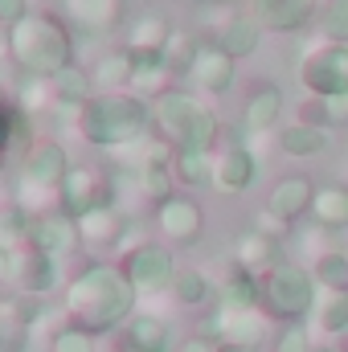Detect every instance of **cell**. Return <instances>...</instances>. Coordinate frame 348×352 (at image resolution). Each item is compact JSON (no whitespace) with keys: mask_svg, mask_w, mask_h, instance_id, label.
Listing matches in <instances>:
<instances>
[{"mask_svg":"<svg viewBox=\"0 0 348 352\" xmlns=\"http://www.w3.org/2000/svg\"><path fill=\"white\" fill-rule=\"evenodd\" d=\"M123 274L131 278L135 291H160V287H168L176 278V266H173V254L164 246H140L127 258V270Z\"/></svg>","mask_w":348,"mask_h":352,"instance_id":"7","label":"cell"},{"mask_svg":"<svg viewBox=\"0 0 348 352\" xmlns=\"http://www.w3.org/2000/svg\"><path fill=\"white\" fill-rule=\"evenodd\" d=\"M312 320H316V328L324 336H345L348 332V291H324L320 287V299H316Z\"/></svg>","mask_w":348,"mask_h":352,"instance_id":"16","label":"cell"},{"mask_svg":"<svg viewBox=\"0 0 348 352\" xmlns=\"http://www.w3.org/2000/svg\"><path fill=\"white\" fill-rule=\"evenodd\" d=\"M156 119H160L164 135L173 140L180 152H184V148L209 152V148L217 144V115H213L209 107H201L193 94H164Z\"/></svg>","mask_w":348,"mask_h":352,"instance_id":"3","label":"cell"},{"mask_svg":"<svg viewBox=\"0 0 348 352\" xmlns=\"http://www.w3.org/2000/svg\"><path fill=\"white\" fill-rule=\"evenodd\" d=\"M270 352H312V340H307V328L303 324H283Z\"/></svg>","mask_w":348,"mask_h":352,"instance_id":"22","label":"cell"},{"mask_svg":"<svg viewBox=\"0 0 348 352\" xmlns=\"http://www.w3.org/2000/svg\"><path fill=\"white\" fill-rule=\"evenodd\" d=\"M312 201H316L312 176H283V180H274V188L266 197V213H274L287 226H299V217H312Z\"/></svg>","mask_w":348,"mask_h":352,"instance_id":"5","label":"cell"},{"mask_svg":"<svg viewBox=\"0 0 348 352\" xmlns=\"http://www.w3.org/2000/svg\"><path fill=\"white\" fill-rule=\"evenodd\" d=\"M188 74H193V82L201 90L226 94V90L234 87V58H230L221 45H201V50H193Z\"/></svg>","mask_w":348,"mask_h":352,"instance_id":"8","label":"cell"},{"mask_svg":"<svg viewBox=\"0 0 348 352\" xmlns=\"http://www.w3.org/2000/svg\"><path fill=\"white\" fill-rule=\"evenodd\" d=\"M312 352H340V349H332V344H320V349H312Z\"/></svg>","mask_w":348,"mask_h":352,"instance_id":"26","label":"cell"},{"mask_svg":"<svg viewBox=\"0 0 348 352\" xmlns=\"http://www.w3.org/2000/svg\"><path fill=\"white\" fill-rule=\"evenodd\" d=\"M259 176V160L250 148H226L217 160H213V184L221 192H246Z\"/></svg>","mask_w":348,"mask_h":352,"instance_id":"9","label":"cell"},{"mask_svg":"<svg viewBox=\"0 0 348 352\" xmlns=\"http://www.w3.org/2000/svg\"><path fill=\"white\" fill-rule=\"evenodd\" d=\"M328 144H332V131L320 127V123H307V119H295V123H287V127L279 131V148H283L287 156H299V160L320 156Z\"/></svg>","mask_w":348,"mask_h":352,"instance_id":"12","label":"cell"},{"mask_svg":"<svg viewBox=\"0 0 348 352\" xmlns=\"http://www.w3.org/2000/svg\"><path fill=\"white\" fill-rule=\"evenodd\" d=\"M217 352H262V349H238V344H217Z\"/></svg>","mask_w":348,"mask_h":352,"instance_id":"25","label":"cell"},{"mask_svg":"<svg viewBox=\"0 0 348 352\" xmlns=\"http://www.w3.org/2000/svg\"><path fill=\"white\" fill-rule=\"evenodd\" d=\"M320 25H324V37L348 41V0H324L320 4Z\"/></svg>","mask_w":348,"mask_h":352,"instance_id":"20","label":"cell"},{"mask_svg":"<svg viewBox=\"0 0 348 352\" xmlns=\"http://www.w3.org/2000/svg\"><path fill=\"white\" fill-rule=\"evenodd\" d=\"M312 274L324 291H348V250H324L312 263Z\"/></svg>","mask_w":348,"mask_h":352,"instance_id":"18","label":"cell"},{"mask_svg":"<svg viewBox=\"0 0 348 352\" xmlns=\"http://www.w3.org/2000/svg\"><path fill=\"white\" fill-rule=\"evenodd\" d=\"M135 303V287L127 274L94 266L83 278H74L70 287V316L78 320V328L87 332H111L119 320H127Z\"/></svg>","mask_w":348,"mask_h":352,"instance_id":"1","label":"cell"},{"mask_svg":"<svg viewBox=\"0 0 348 352\" xmlns=\"http://www.w3.org/2000/svg\"><path fill=\"white\" fill-rule=\"evenodd\" d=\"M127 349L131 352H168L173 349V332L156 316H135L127 324Z\"/></svg>","mask_w":348,"mask_h":352,"instance_id":"15","label":"cell"},{"mask_svg":"<svg viewBox=\"0 0 348 352\" xmlns=\"http://www.w3.org/2000/svg\"><path fill=\"white\" fill-rule=\"evenodd\" d=\"M54 352H90V332L87 328H78V332H62L58 344H54Z\"/></svg>","mask_w":348,"mask_h":352,"instance_id":"23","label":"cell"},{"mask_svg":"<svg viewBox=\"0 0 348 352\" xmlns=\"http://www.w3.org/2000/svg\"><path fill=\"white\" fill-rule=\"evenodd\" d=\"M279 119H283V90H279V87H259L254 94H250L246 111H242L246 131H259V135H266Z\"/></svg>","mask_w":348,"mask_h":352,"instance_id":"14","label":"cell"},{"mask_svg":"<svg viewBox=\"0 0 348 352\" xmlns=\"http://www.w3.org/2000/svg\"><path fill=\"white\" fill-rule=\"evenodd\" d=\"M312 221H316V226H324L328 234L348 230V184H324V188H316Z\"/></svg>","mask_w":348,"mask_h":352,"instance_id":"13","label":"cell"},{"mask_svg":"<svg viewBox=\"0 0 348 352\" xmlns=\"http://www.w3.org/2000/svg\"><path fill=\"white\" fill-rule=\"evenodd\" d=\"M234 254H238V266L242 270H250V274H266V270H274V266L283 263V250H279V238H266L262 230H250V234H242L238 238V246H234Z\"/></svg>","mask_w":348,"mask_h":352,"instance_id":"11","label":"cell"},{"mask_svg":"<svg viewBox=\"0 0 348 352\" xmlns=\"http://www.w3.org/2000/svg\"><path fill=\"white\" fill-rule=\"evenodd\" d=\"M176 173H180L184 184H213V160L201 148H184L176 156Z\"/></svg>","mask_w":348,"mask_h":352,"instance_id":"19","label":"cell"},{"mask_svg":"<svg viewBox=\"0 0 348 352\" xmlns=\"http://www.w3.org/2000/svg\"><path fill=\"white\" fill-rule=\"evenodd\" d=\"M262 41V25L254 16H234L226 29H221V50L238 62V58H250L254 50H259Z\"/></svg>","mask_w":348,"mask_h":352,"instance_id":"17","label":"cell"},{"mask_svg":"<svg viewBox=\"0 0 348 352\" xmlns=\"http://www.w3.org/2000/svg\"><path fill=\"white\" fill-rule=\"evenodd\" d=\"M156 221H160V230H164L173 242H193V238L201 234V226H205L201 209H197L188 197H164Z\"/></svg>","mask_w":348,"mask_h":352,"instance_id":"10","label":"cell"},{"mask_svg":"<svg viewBox=\"0 0 348 352\" xmlns=\"http://www.w3.org/2000/svg\"><path fill=\"white\" fill-rule=\"evenodd\" d=\"M320 4L324 0H250V12L270 33H295L320 12Z\"/></svg>","mask_w":348,"mask_h":352,"instance_id":"6","label":"cell"},{"mask_svg":"<svg viewBox=\"0 0 348 352\" xmlns=\"http://www.w3.org/2000/svg\"><path fill=\"white\" fill-rule=\"evenodd\" d=\"M295 74L307 94H348V41H332V37L312 41Z\"/></svg>","mask_w":348,"mask_h":352,"instance_id":"4","label":"cell"},{"mask_svg":"<svg viewBox=\"0 0 348 352\" xmlns=\"http://www.w3.org/2000/svg\"><path fill=\"white\" fill-rule=\"evenodd\" d=\"M180 352H217V340H184Z\"/></svg>","mask_w":348,"mask_h":352,"instance_id":"24","label":"cell"},{"mask_svg":"<svg viewBox=\"0 0 348 352\" xmlns=\"http://www.w3.org/2000/svg\"><path fill=\"white\" fill-rule=\"evenodd\" d=\"M176 295H180V303H201L209 295V278L201 270H180L176 274Z\"/></svg>","mask_w":348,"mask_h":352,"instance_id":"21","label":"cell"},{"mask_svg":"<svg viewBox=\"0 0 348 352\" xmlns=\"http://www.w3.org/2000/svg\"><path fill=\"white\" fill-rule=\"evenodd\" d=\"M316 299H320V283H316V274L307 266L279 263L274 270L262 274V311L270 320L303 324L316 311Z\"/></svg>","mask_w":348,"mask_h":352,"instance_id":"2","label":"cell"}]
</instances>
